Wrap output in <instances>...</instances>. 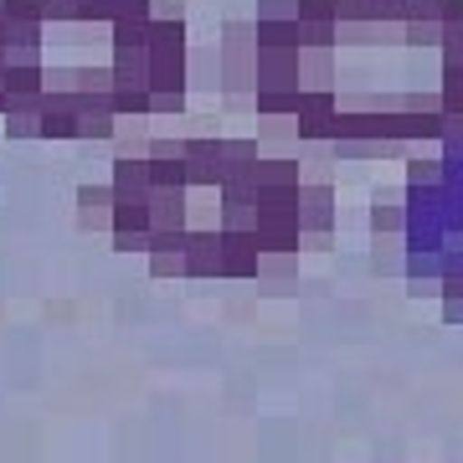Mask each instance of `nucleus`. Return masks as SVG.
<instances>
[{
    "label": "nucleus",
    "instance_id": "1",
    "mask_svg": "<svg viewBox=\"0 0 463 463\" xmlns=\"http://www.w3.org/2000/svg\"><path fill=\"white\" fill-rule=\"evenodd\" d=\"M298 145L392 160L463 145V0H288Z\"/></svg>",
    "mask_w": 463,
    "mask_h": 463
},
{
    "label": "nucleus",
    "instance_id": "2",
    "mask_svg": "<svg viewBox=\"0 0 463 463\" xmlns=\"http://www.w3.org/2000/svg\"><path fill=\"white\" fill-rule=\"evenodd\" d=\"M185 83H191V42H185V11H155L149 21V118L185 114Z\"/></svg>",
    "mask_w": 463,
    "mask_h": 463
},
{
    "label": "nucleus",
    "instance_id": "3",
    "mask_svg": "<svg viewBox=\"0 0 463 463\" xmlns=\"http://www.w3.org/2000/svg\"><path fill=\"white\" fill-rule=\"evenodd\" d=\"M114 252H139L149 258V160L145 149H129L114 160Z\"/></svg>",
    "mask_w": 463,
    "mask_h": 463
},
{
    "label": "nucleus",
    "instance_id": "4",
    "mask_svg": "<svg viewBox=\"0 0 463 463\" xmlns=\"http://www.w3.org/2000/svg\"><path fill=\"white\" fill-rule=\"evenodd\" d=\"M252 83H258V36L252 21H232L222 32V88L227 99H242L252 109Z\"/></svg>",
    "mask_w": 463,
    "mask_h": 463
},
{
    "label": "nucleus",
    "instance_id": "5",
    "mask_svg": "<svg viewBox=\"0 0 463 463\" xmlns=\"http://www.w3.org/2000/svg\"><path fill=\"white\" fill-rule=\"evenodd\" d=\"M222 279L252 283L263 279V248L252 232H222Z\"/></svg>",
    "mask_w": 463,
    "mask_h": 463
},
{
    "label": "nucleus",
    "instance_id": "6",
    "mask_svg": "<svg viewBox=\"0 0 463 463\" xmlns=\"http://www.w3.org/2000/svg\"><path fill=\"white\" fill-rule=\"evenodd\" d=\"M185 279H222V232H185Z\"/></svg>",
    "mask_w": 463,
    "mask_h": 463
},
{
    "label": "nucleus",
    "instance_id": "7",
    "mask_svg": "<svg viewBox=\"0 0 463 463\" xmlns=\"http://www.w3.org/2000/svg\"><path fill=\"white\" fill-rule=\"evenodd\" d=\"M78 227L83 232H114V185L109 181L78 185Z\"/></svg>",
    "mask_w": 463,
    "mask_h": 463
}]
</instances>
